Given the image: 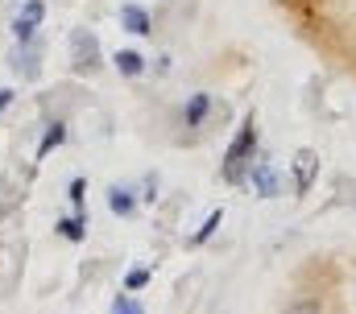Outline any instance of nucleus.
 Returning a JSON list of instances; mask_svg holds the SVG:
<instances>
[{"label": "nucleus", "mask_w": 356, "mask_h": 314, "mask_svg": "<svg viewBox=\"0 0 356 314\" xmlns=\"http://www.w3.org/2000/svg\"><path fill=\"white\" fill-rule=\"evenodd\" d=\"M257 154V124H253V116L241 124V133L232 137V145H228V157H224V182H232V186H241V182H249V161Z\"/></svg>", "instance_id": "obj_1"}, {"label": "nucleus", "mask_w": 356, "mask_h": 314, "mask_svg": "<svg viewBox=\"0 0 356 314\" xmlns=\"http://www.w3.org/2000/svg\"><path fill=\"white\" fill-rule=\"evenodd\" d=\"M249 182H253V190H257L261 199H277V195H282V186H286V182H282V174L269 165L266 154H257L253 161H249Z\"/></svg>", "instance_id": "obj_2"}, {"label": "nucleus", "mask_w": 356, "mask_h": 314, "mask_svg": "<svg viewBox=\"0 0 356 314\" xmlns=\"http://www.w3.org/2000/svg\"><path fill=\"white\" fill-rule=\"evenodd\" d=\"M71 54H75V67H79V71H95V67H99V38L79 25V29L71 33Z\"/></svg>", "instance_id": "obj_3"}, {"label": "nucleus", "mask_w": 356, "mask_h": 314, "mask_svg": "<svg viewBox=\"0 0 356 314\" xmlns=\"http://www.w3.org/2000/svg\"><path fill=\"white\" fill-rule=\"evenodd\" d=\"M42 17H46V0H25L21 13H17V21H13V38H17V42H33Z\"/></svg>", "instance_id": "obj_4"}, {"label": "nucleus", "mask_w": 356, "mask_h": 314, "mask_svg": "<svg viewBox=\"0 0 356 314\" xmlns=\"http://www.w3.org/2000/svg\"><path fill=\"white\" fill-rule=\"evenodd\" d=\"M13 71L21 78H38L42 75V46L38 42H17V50H13Z\"/></svg>", "instance_id": "obj_5"}, {"label": "nucleus", "mask_w": 356, "mask_h": 314, "mask_svg": "<svg viewBox=\"0 0 356 314\" xmlns=\"http://www.w3.org/2000/svg\"><path fill=\"white\" fill-rule=\"evenodd\" d=\"M319 178V154L315 149H302L294 157V190H311Z\"/></svg>", "instance_id": "obj_6"}, {"label": "nucleus", "mask_w": 356, "mask_h": 314, "mask_svg": "<svg viewBox=\"0 0 356 314\" xmlns=\"http://www.w3.org/2000/svg\"><path fill=\"white\" fill-rule=\"evenodd\" d=\"M120 25H124L129 33H137V38H149V33H154V17H149L141 4H124V8H120Z\"/></svg>", "instance_id": "obj_7"}, {"label": "nucleus", "mask_w": 356, "mask_h": 314, "mask_svg": "<svg viewBox=\"0 0 356 314\" xmlns=\"http://www.w3.org/2000/svg\"><path fill=\"white\" fill-rule=\"evenodd\" d=\"M112 67H116L124 78H141L145 75V58H141V50H116V54H112Z\"/></svg>", "instance_id": "obj_8"}, {"label": "nucleus", "mask_w": 356, "mask_h": 314, "mask_svg": "<svg viewBox=\"0 0 356 314\" xmlns=\"http://www.w3.org/2000/svg\"><path fill=\"white\" fill-rule=\"evenodd\" d=\"M207 112H211V95H207V91H195V95L186 99V108H182V120H186L191 129H199V124L207 120Z\"/></svg>", "instance_id": "obj_9"}, {"label": "nucleus", "mask_w": 356, "mask_h": 314, "mask_svg": "<svg viewBox=\"0 0 356 314\" xmlns=\"http://www.w3.org/2000/svg\"><path fill=\"white\" fill-rule=\"evenodd\" d=\"M108 207H112V211H116L120 220H129V215L137 211V195H133L129 186H120V182H116V186L108 190Z\"/></svg>", "instance_id": "obj_10"}, {"label": "nucleus", "mask_w": 356, "mask_h": 314, "mask_svg": "<svg viewBox=\"0 0 356 314\" xmlns=\"http://www.w3.org/2000/svg\"><path fill=\"white\" fill-rule=\"evenodd\" d=\"M54 232L63 236V240H71V244H79V240H88V215H63L58 224H54Z\"/></svg>", "instance_id": "obj_11"}, {"label": "nucleus", "mask_w": 356, "mask_h": 314, "mask_svg": "<svg viewBox=\"0 0 356 314\" xmlns=\"http://www.w3.org/2000/svg\"><path fill=\"white\" fill-rule=\"evenodd\" d=\"M63 141H67V120H50V129H46V137H42V145H38V157H50Z\"/></svg>", "instance_id": "obj_12"}, {"label": "nucleus", "mask_w": 356, "mask_h": 314, "mask_svg": "<svg viewBox=\"0 0 356 314\" xmlns=\"http://www.w3.org/2000/svg\"><path fill=\"white\" fill-rule=\"evenodd\" d=\"M149 277H154V273H149L145 265H137V269H129V273H124V290H129V294H137V290H145V286H149Z\"/></svg>", "instance_id": "obj_13"}, {"label": "nucleus", "mask_w": 356, "mask_h": 314, "mask_svg": "<svg viewBox=\"0 0 356 314\" xmlns=\"http://www.w3.org/2000/svg\"><path fill=\"white\" fill-rule=\"evenodd\" d=\"M286 314H323V302L319 298H298V302H290Z\"/></svg>", "instance_id": "obj_14"}, {"label": "nucleus", "mask_w": 356, "mask_h": 314, "mask_svg": "<svg viewBox=\"0 0 356 314\" xmlns=\"http://www.w3.org/2000/svg\"><path fill=\"white\" fill-rule=\"evenodd\" d=\"M112 314H145V306L133 302V298H116V302H112Z\"/></svg>", "instance_id": "obj_15"}, {"label": "nucleus", "mask_w": 356, "mask_h": 314, "mask_svg": "<svg viewBox=\"0 0 356 314\" xmlns=\"http://www.w3.org/2000/svg\"><path fill=\"white\" fill-rule=\"evenodd\" d=\"M220 220H224V215H220V211H211V215H207V224H203V228H199V232H195V244H203V240H207V236L216 232V228H220Z\"/></svg>", "instance_id": "obj_16"}, {"label": "nucleus", "mask_w": 356, "mask_h": 314, "mask_svg": "<svg viewBox=\"0 0 356 314\" xmlns=\"http://www.w3.org/2000/svg\"><path fill=\"white\" fill-rule=\"evenodd\" d=\"M67 195H71V203H75V207H83V195H88V182H83V178H75V182L67 186Z\"/></svg>", "instance_id": "obj_17"}, {"label": "nucleus", "mask_w": 356, "mask_h": 314, "mask_svg": "<svg viewBox=\"0 0 356 314\" xmlns=\"http://www.w3.org/2000/svg\"><path fill=\"white\" fill-rule=\"evenodd\" d=\"M8 104H13V87H0V112H4Z\"/></svg>", "instance_id": "obj_18"}]
</instances>
